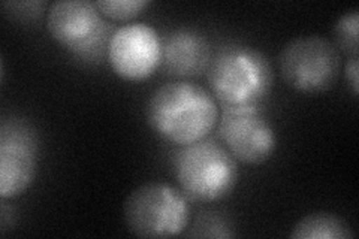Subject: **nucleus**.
<instances>
[{
  "mask_svg": "<svg viewBox=\"0 0 359 239\" xmlns=\"http://www.w3.org/2000/svg\"><path fill=\"white\" fill-rule=\"evenodd\" d=\"M145 117L161 139L183 146L207 138L216 128L220 111L208 90L178 79L153 90Z\"/></svg>",
  "mask_w": 359,
  "mask_h": 239,
  "instance_id": "nucleus-1",
  "label": "nucleus"
},
{
  "mask_svg": "<svg viewBox=\"0 0 359 239\" xmlns=\"http://www.w3.org/2000/svg\"><path fill=\"white\" fill-rule=\"evenodd\" d=\"M207 79L222 109L259 108L271 93L274 72L268 57L259 50L226 45L212 54Z\"/></svg>",
  "mask_w": 359,
  "mask_h": 239,
  "instance_id": "nucleus-2",
  "label": "nucleus"
},
{
  "mask_svg": "<svg viewBox=\"0 0 359 239\" xmlns=\"http://www.w3.org/2000/svg\"><path fill=\"white\" fill-rule=\"evenodd\" d=\"M172 172L189 200L210 203L228 198L238 184V161L211 138L178 146Z\"/></svg>",
  "mask_w": 359,
  "mask_h": 239,
  "instance_id": "nucleus-3",
  "label": "nucleus"
},
{
  "mask_svg": "<svg viewBox=\"0 0 359 239\" xmlns=\"http://www.w3.org/2000/svg\"><path fill=\"white\" fill-rule=\"evenodd\" d=\"M190 200L171 184L145 183L129 193L123 205L128 231L140 238L182 235L190 221Z\"/></svg>",
  "mask_w": 359,
  "mask_h": 239,
  "instance_id": "nucleus-4",
  "label": "nucleus"
},
{
  "mask_svg": "<svg viewBox=\"0 0 359 239\" xmlns=\"http://www.w3.org/2000/svg\"><path fill=\"white\" fill-rule=\"evenodd\" d=\"M283 81L302 95H319L334 87L341 72V53L320 35L298 36L278 54Z\"/></svg>",
  "mask_w": 359,
  "mask_h": 239,
  "instance_id": "nucleus-5",
  "label": "nucleus"
},
{
  "mask_svg": "<svg viewBox=\"0 0 359 239\" xmlns=\"http://www.w3.org/2000/svg\"><path fill=\"white\" fill-rule=\"evenodd\" d=\"M47 29L51 38L84 60H97L108 51L111 22L102 17L96 2L57 0L48 6Z\"/></svg>",
  "mask_w": 359,
  "mask_h": 239,
  "instance_id": "nucleus-6",
  "label": "nucleus"
},
{
  "mask_svg": "<svg viewBox=\"0 0 359 239\" xmlns=\"http://www.w3.org/2000/svg\"><path fill=\"white\" fill-rule=\"evenodd\" d=\"M41 142L32 124L20 117L0 126V196L13 199L25 193L38 172Z\"/></svg>",
  "mask_w": 359,
  "mask_h": 239,
  "instance_id": "nucleus-7",
  "label": "nucleus"
},
{
  "mask_svg": "<svg viewBox=\"0 0 359 239\" xmlns=\"http://www.w3.org/2000/svg\"><path fill=\"white\" fill-rule=\"evenodd\" d=\"M107 55L116 75L126 81H144L162 64V38L147 22L132 21L112 32Z\"/></svg>",
  "mask_w": 359,
  "mask_h": 239,
  "instance_id": "nucleus-8",
  "label": "nucleus"
},
{
  "mask_svg": "<svg viewBox=\"0 0 359 239\" xmlns=\"http://www.w3.org/2000/svg\"><path fill=\"white\" fill-rule=\"evenodd\" d=\"M217 132L228 151L245 165H261L277 150V133L259 108L222 109Z\"/></svg>",
  "mask_w": 359,
  "mask_h": 239,
  "instance_id": "nucleus-9",
  "label": "nucleus"
},
{
  "mask_svg": "<svg viewBox=\"0 0 359 239\" xmlns=\"http://www.w3.org/2000/svg\"><path fill=\"white\" fill-rule=\"evenodd\" d=\"M211 45L204 33L180 27L162 39V69L175 78H195L205 72L211 62Z\"/></svg>",
  "mask_w": 359,
  "mask_h": 239,
  "instance_id": "nucleus-10",
  "label": "nucleus"
},
{
  "mask_svg": "<svg viewBox=\"0 0 359 239\" xmlns=\"http://www.w3.org/2000/svg\"><path fill=\"white\" fill-rule=\"evenodd\" d=\"M294 239H352V227L332 212H311L299 219L289 235Z\"/></svg>",
  "mask_w": 359,
  "mask_h": 239,
  "instance_id": "nucleus-11",
  "label": "nucleus"
},
{
  "mask_svg": "<svg viewBox=\"0 0 359 239\" xmlns=\"http://www.w3.org/2000/svg\"><path fill=\"white\" fill-rule=\"evenodd\" d=\"M359 11L352 9L344 13L339 20L335 21L332 27V43L340 53L358 57L359 54Z\"/></svg>",
  "mask_w": 359,
  "mask_h": 239,
  "instance_id": "nucleus-12",
  "label": "nucleus"
},
{
  "mask_svg": "<svg viewBox=\"0 0 359 239\" xmlns=\"http://www.w3.org/2000/svg\"><path fill=\"white\" fill-rule=\"evenodd\" d=\"M233 235L229 219L219 211L199 212L189 233L195 238H232Z\"/></svg>",
  "mask_w": 359,
  "mask_h": 239,
  "instance_id": "nucleus-13",
  "label": "nucleus"
},
{
  "mask_svg": "<svg viewBox=\"0 0 359 239\" xmlns=\"http://www.w3.org/2000/svg\"><path fill=\"white\" fill-rule=\"evenodd\" d=\"M150 5V0H97V9L111 20L128 21Z\"/></svg>",
  "mask_w": 359,
  "mask_h": 239,
  "instance_id": "nucleus-14",
  "label": "nucleus"
},
{
  "mask_svg": "<svg viewBox=\"0 0 359 239\" xmlns=\"http://www.w3.org/2000/svg\"><path fill=\"white\" fill-rule=\"evenodd\" d=\"M2 6L5 13L11 14L14 20L30 21L42 14L45 2H5Z\"/></svg>",
  "mask_w": 359,
  "mask_h": 239,
  "instance_id": "nucleus-15",
  "label": "nucleus"
},
{
  "mask_svg": "<svg viewBox=\"0 0 359 239\" xmlns=\"http://www.w3.org/2000/svg\"><path fill=\"white\" fill-rule=\"evenodd\" d=\"M358 75H359V60H358V57H351L349 62H347V64H346V79H347V83H349V86L352 87L353 96H358V92H359Z\"/></svg>",
  "mask_w": 359,
  "mask_h": 239,
  "instance_id": "nucleus-16",
  "label": "nucleus"
}]
</instances>
